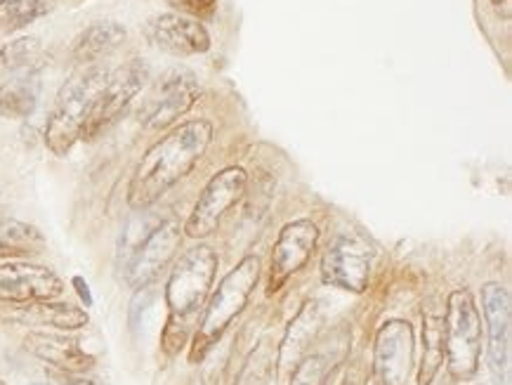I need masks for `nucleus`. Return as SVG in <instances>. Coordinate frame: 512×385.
Returning a JSON list of instances; mask_svg holds the SVG:
<instances>
[{"mask_svg":"<svg viewBox=\"0 0 512 385\" xmlns=\"http://www.w3.org/2000/svg\"><path fill=\"white\" fill-rule=\"evenodd\" d=\"M144 38L173 57H194L210 50V34L199 19L180 15V12H161L147 19Z\"/></svg>","mask_w":512,"mask_h":385,"instance_id":"4468645a","label":"nucleus"},{"mask_svg":"<svg viewBox=\"0 0 512 385\" xmlns=\"http://www.w3.org/2000/svg\"><path fill=\"white\" fill-rule=\"evenodd\" d=\"M168 5H173L175 10H180V15L201 19L213 17L218 10V0H166Z\"/></svg>","mask_w":512,"mask_h":385,"instance_id":"cd10ccee","label":"nucleus"},{"mask_svg":"<svg viewBox=\"0 0 512 385\" xmlns=\"http://www.w3.org/2000/svg\"><path fill=\"white\" fill-rule=\"evenodd\" d=\"M48 62L43 43L34 36H22L0 45V74L38 76Z\"/></svg>","mask_w":512,"mask_h":385,"instance_id":"412c9836","label":"nucleus"},{"mask_svg":"<svg viewBox=\"0 0 512 385\" xmlns=\"http://www.w3.org/2000/svg\"><path fill=\"white\" fill-rule=\"evenodd\" d=\"M71 284H74V289L78 293V298H81L83 308H93V293H90L88 282H85L83 277H74L71 279Z\"/></svg>","mask_w":512,"mask_h":385,"instance_id":"c85d7f7f","label":"nucleus"},{"mask_svg":"<svg viewBox=\"0 0 512 385\" xmlns=\"http://www.w3.org/2000/svg\"><path fill=\"white\" fill-rule=\"evenodd\" d=\"M444 364V317L435 312L423 315V360L418 369V385H432Z\"/></svg>","mask_w":512,"mask_h":385,"instance_id":"4be33fe9","label":"nucleus"},{"mask_svg":"<svg viewBox=\"0 0 512 385\" xmlns=\"http://www.w3.org/2000/svg\"><path fill=\"white\" fill-rule=\"evenodd\" d=\"M262 277V260L258 256H246L220 279L218 289L203 305L199 326L192 336V350H189V362L201 364L208 352L222 341L227 329L239 319L246 310L255 286Z\"/></svg>","mask_w":512,"mask_h":385,"instance_id":"7ed1b4c3","label":"nucleus"},{"mask_svg":"<svg viewBox=\"0 0 512 385\" xmlns=\"http://www.w3.org/2000/svg\"><path fill=\"white\" fill-rule=\"evenodd\" d=\"M0 385H8V383H3V381H0Z\"/></svg>","mask_w":512,"mask_h":385,"instance_id":"72a5a7b5","label":"nucleus"},{"mask_svg":"<svg viewBox=\"0 0 512 385\" xmlns=\"http://www.w3.org/2000/svg\"><path fill=\"white\" fill-rule=\"evenodd\" d=\"M41 100L38 76H5L0 81V119H29Z\"/></svg>","mask_w":512,"mask_h":385,"instance_id":"aec40b11","label":"nucleus"},{"mask_svg":"<svg viewBox=\"0 0 512 385\" xmlns=\"http://www.w3.org/2000/svg\"><path fill=\"white\" fill-rule=\"evenodd\" d=\"M107 76L109 71L102 64H90V67L76 71L59 88L55 107H52L43 133L45 147L59 159L67 156L76 147V142L81 140L85 123H88L97 97H100L104 83H107Z\"/></svg>","mask_w":512,"mask_h":385,"instance_id":"20e7f679","label":"nucleus"},{"mask_svg":"<svg viewBox=\"0 0 512 385\" xmlns=\"http://www.w3.org/2000/svg\"><path fill=\"white\" fill-rule=\"evenodd\" d=\"M57 385H97L95 381H88V378H81V374H67V371H59L55 374Z\"/></svg>","mask_w":512,"mask_h":385,"instance_id":"c756f323","label":"nucleus"},{"mask_svg":"<svg viewBox=\"0 0 512 385\" xmlns=\"http://www.w3.org/2000/svg\"><path fill=\"white\" fill-rule=\"evenodd\" d=\"M319 227L310 218L291 220L281 227L277 241H274L272 260H269L267 296H274L284 289L288 279L298 274L310 263L312 253L319 244Z\"/></svg>","mask_w":512,"mask_h":385,"instance_id":"9b49d317","label":"nucleus"},{"mask_svg":"<svg viewBox=\"0 0 512 385\" xmlns=\"http://www.w3.org/2000/svg\"><path fill=\"white\" fill-rule=\"evenodd\" d=\"M199 95V78L192 69L177 64L154 78L137 109V121L144 130H166L187 112H192Z\"/></svg>","mask_w":512,"mask_h":385,"instance_id":"423d86ee","label":"nucleus"},{"mask_svg":"<svg viewBox=\"0 0 512 385\" xmlns=\"http://www.w3.org/2000/svg\"><path fill=\"white\" fill-rule=\"evenodd\" d=\"M24 350L57 371H67V374H85L95 367V357L85 352L76 338L62 334L29 331L24 338Z\"/></svg>","mask_w":512,"mask_h":385,"instance_id":"a211bd4d","label":"nucleus"},{"mask_svg":"<svg viewBox=\"0 0 512 385\" xmlns=\"http://www.w3.org/2000/svg\"><path fill=\"white\" fill-rule=\"evenodd\" d=\"M126 38L128 31L123 24L95 22L74 38V43H71V60L81 64V67H90V64L100 62L102 57L111 55L116 48H121Z\"/></svg>","mask_w":512,"mask_h":385,"instance_id":"6ab92c4d","label":"nucleus"},{"mask_svg":"<svg viewBox=\"0 0 512 385\" xmlns=\"http://www.w3.org/2000/svg\"><path fill=\"white\" fill-rule=\"evenodd\" d=\"M220 256L213 246L199 244L185 251L170 272L166 284L168 319L161 334V348L175 357L194 336L203 305L218 277Z\"/></svg>","mask_w":512,"mask_h":385,"instance_id":"f03ea898","label":"nucleus"},{"mask_svg":"<svg viewBox=\"0 0 512 385\" xmlns=\"http://www.w3.org/2000/svg\"><path fill=\"white\" fill-rule=\"evenodd\" d=\"M482 315L489 336V367L501 385L510 378V336H512V300L510 291L498 282L482 286Z\"/></svg>","mask_w":512,"mask_h":385,"instance_id":"ddd939ff","label":"nucleus"},{"mask_svg":"<svg viewBox=\"0 0 512 385\" xmlns=\"http://www.w3.org/2000/svg\"><path fill=\"white\" fill-rule=\"evenodd\" d=\"M321 322H324V315H321L319 300H307L303 308L298 310V315L291 319V324L286 326L284 338L277 345L274 378H279L286 385L295 367L305 360L307 352H312V343L319 336Z\"/></svg>","mask_w":512,"mask_h":385,"instance_id":"dca6fc26","label":"nucleus"},{"mask_svg":"<svg viewBox=\"0 0 512 385\" xmlns=\"http://www.w3.org/2000/svg\"><path fill=\"white\" fill-rule=\"evenodd\" d=\"M416 336L406 319H387L373 338V385H406L413 371Z\"/></svg>","mask_w":512,"mask_h":385,"instance_id":"9d476101","label":"nucleus"},{"mask_svg":"<svg viewBox=\"0 0 512 385\" xmlns=\"http://www.w3.org/2000/svg\"><path fill=\"white\" fill-rule=\"evenodd\" d=\"M149 78H152V69L149 64L135 57L121 64L116 71H111L104 83L100 97H97L90 119L85 123L81 140H97L102 133L114 126L123 114L128 112V107L133 104L137 95L147 88Z\"/></svg>","mask_w":512,"mask_h":385,"instance_id":"0eeeda50","label":"nucleus"},{"mask_svg":"<svg viewBox=\"0 0 512 385\" xmlns=\"http://www.w3.org/2000/svg\"><path fill=\"white\" fill-rule=\"evenodd\" d=\"M491 5H494L496 12H501L505 19H510V12H512V0H489Z\"/></svg>","mask_w":512,"mask_h":385,"instance_id":"7c9ffc66","label":"nucleus"},{"mask_svg":"<svg viewBox=\"0 0 512 385\" xmlns=\"http://www.w3.org/2000/svg\"><path fill=\"white\" fill-rule=\"evenodd\" d=\"M64 293V282L55 270L36 263L0 265V303H34L55 300Z\"/></svg>","mask_w":512,"mask_h":385,"instance_id":"2eb2a0df","label":"nucleus"},{"mask_svg":"<svg viewBox=\"0 0 512 385\" xmlns=\"http://www.w3.org/2000/svg\"><path fill=\"white\" fill-rule=\"evenodd\" d=\"M50 10V0H0V36L17 34Z\"/></svg>","mask_w":512,"mask_h":385,"instance_id":"b1692460","label":"nucleus"},{"mask_svg":"<svg viewBox=\"0 0 512 385\" xmlns=\"http://www.w3.org/2000/svg\"><path fill=\"white\" fill-rule=\"evenodd\" d=\"M31 385H45V383H31Z\"/></svg>","mask_w":512,"mask_h":385,"instance_id":"473e14b6","label":"nucleus"},{"mask_svg":"<svg viewBox=\"0 0 512 385\" xmlns=\"http://www.w3.org/2000/svg\"><path fill=\"white\" fill-rule=\"evenodd\" d=\"M0 319L29 329H52V331H81L90 324V315L85 308L55 300H34V303H19L15 308L0 312Z\"/></svg>","mask_w":512,"mask_h":385,"instance_id":"f3484780","label":"nucleus"},{"mask_svg":"<svg viewBox=\"0 0 512 385\" xmlns=\"http://www.w3.org/2000/svg\"><path fill=\"white\" fill-rule=\"evenodd\" d=\"M371 270V246L352 232L338 234V237L326 246L319 263L321 282L326 286H333V289L350 293H364L369 289Z\"/></svg>","mask_w":512,"mask_h":385,"instance_id":"1a4fd4ad","label":"nucleus"},{"mask_svg":"<svg viewBox=\"0 0 512 385\" xmlns=\"http://www.w3.org/2000/svg\"><path fill=\"white\" fill-rule=\"evenodd\" d=\"M215 128L208 119H192L175 126L142 156L128 182L130 211H147L185 180L213 145Z\"/></svg>","mask_w":512,"mask_h":385,"instance_id":"f257e3e1","label":"nucleus"},{"mask_svg":"<svg viewBox=\"0 0 512 385\" xmlns=\"http://www.w3.org/2000/svg\"><path fill=\"white\" fill-rule=\"evenodd\" d=\"M43 244L45 237L38 227L0 215V246H8V249L22 251L24 256H31V253H36V249H41Z\"/></svg>","mask_w":512,"mask_h":385,"instance_id":"a878e982","label":"nucleus"},{"mask_svg":"<svg viewBox=\"0 0 512 385\" xmlns=\"http://www.w3.org/2000/svg\"><path fill=\"white\" fill-rule=\"evenodd\" d=\"M340 385H366V383L361 381V378H359L357 374H354V371H347L343 381H340Z\"/></svg>","mask_w":512,"mask_h":385,"instance_id":"2f4dec72","label":"nucleus"},{"mask_svg":"<svg viewBox=\"0 0 512 385\" xmlns=\"http://www.w3.org/2000/svg\"><path fill=\"white\" fill-rule=\"evenodd\" d=\"M444 360L449 376L468 383L482 364V315L468 289H456L446 298Z\"/></svg>","mask_w":512,"mask_h":385,"instance_id":"39448f33","label":"nucleus"},{"mask_svg":"<svg viewBox=\"0 0 512 385\" xmlns=\"http://www.w3.org/2000/svg\"><path fill=\"white\" fill-rule=\"evenodd\" d=\"M274 369H277V343L272 338H262L246 355L234 385H269L274 381Z\"/></svg>","mask_w":512,"mask_h":385,"instance_id":"5701e85b","label":"nucleus"},{"mask_svg":"<svg viewBox=\"0 0 512 385\" xmlns=\"http://www.w3.org/2000/svg\"><path fill=\"white\" fill-rule=\"evenodd\" d=\"M182 244V227L175 218H163L154 232L137 246V251L121 267L123 279L130 289L140 291L159 279Z\"/></svg>","mask_w":512,"mask_h":385,"instance_id":"f8f14e48","label":"nucleus"},{"mask_svg":"<svg viewBox=\"0 0 512 385\" xmlns=\"http://www.w3.org/2000/svg\"><path fill=\"white\" fill-rule=\"evenodd\" d=\"M161 220V215L149 213V208L147 211H135L133 218L128 220L126 227H123L121 239H118V267L128 263V258L137 251V246L154 232V227L159 225Z\"/></svg>","mask_w":512,"mask_h":385,"instance_id":"393cba45","label":"nucleus"},{"mask_svg":"<svg viewBox=\"0 0 512 385\" xmlns=\"http://www.w3.org/2000/svg\"><path fill=\"white\" fill-rule=\"evenodd\" d=\"M248 173L241 166H227L220 173H215L208 180V185L201 189L199 199L189 213L182 232L189 239H206L218 232V227L225 220V215L246 197Z\"/></svg>","mask_w":512,"mask_h":385,"instance_id":"6e6552de","label":"nucleus"},{"mask_svg":"<svg viewBox=\"0 0 512 385\" xmlns=\"http://www.w3.org/2000/svg\"><path fill=\"white\" fill-rule=\"evenodd\" d=\"M333 371V357L328 352H307L305 360L295 367L286 385H326Z\"/></svg>","mask_w":512,"mask_h":385,"instance_id":"bb28decb","label":"nucleus"}]
</instances>
